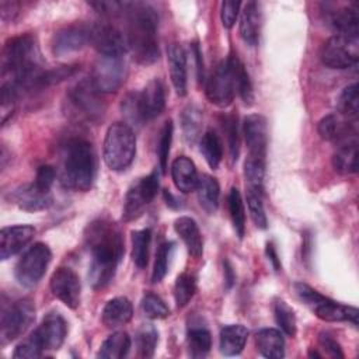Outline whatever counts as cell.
<instances>
[{"label":"cell","instance_id":"1","mask_svg":"<svg viewBox=\"0 0 359 359\" xmlns=\"http://www.w3.org/2000/svg\"><path fill=\"white\" fill-rule=\"evenodd\" d=\"M84 238L91 252L88 280L94 289H102L114 279L123 255L122 233L115 223L100 219L88 224Z\"/></svg>","mask_w":359,"mask_h":359},{"label":"cell","instance_id":"2","mask_svg":"<svg viewBox=\"0 0 359 359\" xmlns=\"http://www.w3.org/2000/svg\"><path fill=\"white\" fill-rule=\"evenodd\" d=\"M126 17V39L128 48L133 53V59L140 65H151L158 56V14L147 3H128Z\"/></svg>","mask_w":359,"mask_h":359},{"label":"cell","instance_id":"3","mask_svg":"<svg viewBox=\"0 0 359 359\" xmlns=\"http://www.w3.org/2000/svg\"><path fill=\"white\" fill-rule=\"evenodd\" d=\"M60 181L66 188L88 191L95 175L93 146L83 139H72L63 149Z\"/></svg>","mask_w":359,"mask_h":359},{"label":"cell","instance_id":"4","mask_svg":"<svg viewBox=\"0 0 359 359\" xmlns=\"http://www.w3.org/2000/svg\"><path fill=\"white\" fill-rule=\"evenodd\" d=\"M136 154V136L128 123H112L104 140V161L114 171L128 168Z\"/></svg>","mask_w":359,"mask_h":359},{"label":"cell","instance_id":"5","mask_svg":"<svg viewBox=\"0 0 359 359\" xmlns=\"http://www.w3.org/2000/svg\"><path fill=\"white\" fill-rule=\"evenodd\" d=\"M294 292L297 297L321 320L337 323L348 321L358 325V310L352 306L339 304L330 297L318 293L306 283H296Z\"/></svg>","mask_w":359,"mask_h":359},{"label":"cell","instance_id":"6","mask_svg":"<svg viewBox=\"0 0 359 359\" xmlns=\"http://www.w3.org/2000/svg\"><path fill=\"white\" fill-rule=\"evenodd\" d=\"M35 320V306L29 299L17 300L3 306L0 316L1 342H10L21 337Z\"/></svg>","mask_w":359,"mask_h":359},{"label":"cell","instance_id":"7","mask_svg":"<svg viewBox=\"0 0 359 359\" xmlns=\"http://www.w3.org/2000/svg\"><path fill=\"white\" fill-rule=\"evenodd\" d=\"M50 259L52 252L49 247L43 243H35L18 259L14 269L15 279L25 287L35 286L45 275Z\"/></svg>","mask_w":359,"mask_h":359},{"label":"cell","instance_id":"8","mask_svg":"<svg viewBox=\"0 0 359 359\" xmlns=\"http://www.w3.org/2000/svg\"><path fill=\"white\" fill-rule=\"evenodd\" d=\"M320 56L330 69H348L359 59V36L337 34L323 45Z\"/></svg>","mask_w":359,"mask_h":359},{"label":"cell","instance_id":"9","mask_svg":"<svg viewBox=\"0 0 359 359\" xmlns=\"http://www.w3.org/2000/svg\"><path fill=\"white\" fill-rule=\"evenodd\" d=\"M158 189V172L151 171L149 175L137 180L128 189L123 201L122 219L130 222L142 216L146 206L154 199Z\"/></svg>","mask_w":359,"mask_h":359},{"label":"cell","instance_id":"10","mask_svg":"<svg viewBox=\"0 0 359 359\" xmlns=\"http://www.w3.org/2000/svg\"><path fill=\"white\" fill-rule=\"evenodd\" d=\"M126 66L122 56H100L94 63L90 80L101 93H114L123 84Z\"/></svg>","mask_w":359,"mask_h":359},{"label":"cell","instance_id":"11","mask_svg":"<svg viewBox=\"0 0 359 359\" xmlns=\"http://www.w3.org/2000/svg\"><path fill=\"white\" fill-rule=\"evenodd\" d=\"M88 43L101 56H122L129 49L126 35L109 22L88 25Z\"/></svg>","mask_w":359,"mask_h":359},{"label":"cell","instance_id":"12","mask_svg":"<svg viewBox=\"0 0 359 359\" xmlns=\"http://www.w3.org/2000/svg\"><path fill=\"white\" fill-rule=\"evenodd\" d=\"M101 93L94 87L90 79L79 81L69 91V100L76 111H80L87 119H98L104 112Z\"/></svg>","mask_w":359,"mask_h":359},{"label":"cell","instance_id":"13","mask_svg":"<svg viewBox=\"0 0 359 359\" xmlns=\"http://www.w3.org/2000/svg\"><path fill=\"white\" fill-rule=\"evenodd\" d=\"M205 88L206 97L212 104L222 108L231 104L236 94V87L226 60L219 63L216 69L210 73L209 79L206 80Z\"/></svg>","mask_w":359,"mask_h":359},{"label":"cell","instance_id":"14","mask_svg":"<svg viewBox=\"0 0 359 359\" xmlns=\"http://www.w3.org/2000/svg\"><path fill=\"white\" fill-rule=\"evenodd\" d=\"M66 332L67 325L65 318L59 313L52 311L35 328L31 338L42 351H55L62 346Z\"/></svg>","mask_w":359,"mask_h":359},{"label":"cell","instance_id":"15","mask_svg":"<svg viewBox=\"0 0 359 359\" xmlns=\"http://www.w3.org/2000/svg\"><path fill=\"white\" fill-rule=\"evenodd\" d=\"M50 290L69 309H76L80 304L81 285L77 273L66 266L57 268L50 278Z\"/></svg>","mask_w":359,"mask_h":359},{"label":"cell","instance_id":"16","mask_svg":"<svg viewBox=\"0 0 359 359\" xmlns=\"http://www.w3.org/2000/svg\"><path fill=\"white\" fill-rule=\"evenodd\" d=\"M243 133L248 149V156L265 160L268 146L266 119L259 114L248 115L243 123Z\"/></svg>","mask_w":359,"mask_h":359},{"label":"cell","instance_id":"17","mask_svg":"<svg viewBox=\"0 0 359 359\" xmlns=\"http://www.w3.org/2000/svg\"><path fill=\"white\" fill-rule=\"evenodd\" d=\"M137 105L143 122L158 116L165 107L164 86L158 79H153L137 93Z\"/></svg>","mask_w":359,"mask_h":359},{"label":"cell","instance_id":"18","mask_svg":"<svg viewBox=\"0 0 359 359\" xmlns=\"http://www.w3.org/2000/svg\"><path fill=\"white\" fill-rule=\"evenodd\" d=\"M88 43V25H69L59 29L52 39V50L57 56H65L80 50Z\"/></svg>","mask_w":359,"mask_h":359},{"label":"cell","instance_id":"19","mask_svg":"<svg viewBox=\"0 0 359 359\" xmlns=\"http://www.w3.org/2000/svg\"><path fill=\"white\" fill-rule=\"evenodd\" d=\"M35 229L29 224L10 226L0 231V258L4 261L20 252L34 237Z\"/></svg>","mask_w":359,"mask_h":359},{"label":"cell","instance_id":"20","mask_svg":"<svg viewBox=\"0 0 359 359\" xmlns=\"http://www.w3.org/2000/svg\"><path fill=\"white\" fill-rule=\"evenodd\" d=\"M318 133L323 139L337 144L356 137V121L342 119L338 115H327L318 122Z\"/></svg>","mask_w":359,"mask_h":359},{"label":"cell","instance_id":"21","mask_svg":"<svg viewBox=\"0 0 359 359\" xmlns=\"http://www.w3.org/2000/svg\"><path fill=\"white\" fill-rule=\"evenodd\" d=\"M13 201L21 209L28 212L43 210L50 206L52 195L50 191H43L38 188L34 182L25 187H21L13 192Z\"/></svg>","mask_w":359,"mask_h":359},{"label":"cell","instance_id":"22","mask_svg":"<svg viewBox=\"0 0 359 359\" xmlns=\"http://www.w3.org/2000/svg\"><path fill=\"white\" fill-rule=\"evenodd\" d=\"M167 59H168L170 77H171V83L174 86V90L180 97H184L187 94V56H185V50L178 43H172V45H170V48L167 50Z\"/></svg>","mask_w":359,"mask_h":359},{"label":"cell","instance_id":"23","mask_svg":"<svg viewBox=\"0 0 359 359\" xmlns=\"http://www.w3.org/2000/svg\"><path fill=\"white\" fill-rule=\"evenodd\" d=\"M262 25V15L258 3L248 1L241 11L240 18V35L251 46H255L259 42Z\"/></svg>","mask_w":359,"mask_h":359},{"label":"cell","instance_id":"24","mask_svg":"<svg viewBox=\"0 0 359 359\" xmlns=\"http://www.w3.org/2000/svg\"><path fill=\"white\" fill-rule=\"evenodd\" d=\"M171 177L177 189L184 194L194 191L199 181L195 164L187 156H180L172 161Z\"/></svg>","mask_w":359,"mask_h":359},{"label":"cell","instance_id":"25","mask_svg":"<svg viewBox=\"0 0 359 359\" xmlns=\"http://www.w3.org/2000/svg\"><path fill=\"white\" fill-rule=\"evenodd\" d=\"M174 230L187 245L188 252L198 258L203 252V240L196 222L192 217L181 216L174 222Z\"/></svg>","mask_w":359,"mask_h":359},{"label":"cell","instance_id":"26","mask_svg":"<svg viewBox=\"0 0 359 359\" xmlns=\"http://www.w3.org/2000/svg\"><path fill=\"white\" fill-rule=\"evenodd\" d=\"M226 63L231 72L236 91L238 93V95L241 97L245 105H251L254 101V91H252V84L244 63L240 60V57L236 53H230L229 57L226 59Z\"/></svg>","mask_w":359,"mask_h":359},{"label":"cell","instance_id":"27","mask_svg":"<svg viewBox=\"0 0 359 359\" xmlns=\"http://www.w3.org/2000/svg\"><path fill=\"white\" fill-rule=\"evenodd\" d=\"M133 307L126 297L111 299L102 310V323L108 328H118L132 320Z\"/></svg>","mask_w":359,"mask_h":359},{"label":"cell","instance_id":"28","mask_svg":"<svg viewBox=\"0 0 359 359\" xmlns=\"http://www.w3.org/2000/svg\"><path fill=\"white\" fill-rule=\"evenodd\" d=\"M248 338V330L241 324H230L220 330L219 348L226 356H236L241 353Z\"/></svg>","mask_w":359,"mask_h":359},{"label":"cell","instance_id":"29","mask_svg":"<svg viewBox=\"0 0 359 359\" xmlns=\"http://www.w3.org/2000/svg\"><path fill=\"white\" fill-rule=\"evenodd\" d=\"M332 165L339 174H355L358 171V139H349L338 144L334 156Z\"/></svg>","mask_w":359,"mask_h":359},{"label":"cell","instance_id":"30","mask_svg":"<svg viewBox=\"0 0 359 359\" xmlns=\"http://www.w3.org/2000/svg\"><path fill=\"white\" fill-rule=\"evenodd\" d=\"M255 344L259 353L269 359H280L285 356V341L282 332L275 328H264L258 331Z\"/></svg>","mask_w":359,"mask_h":359},{"label":"cell","instance_id":"31","mask_svg":"<svg viewBox=\"0 0 359 359\" xmlns=\"http://www.w3.org/2000/svg\"><path fill=\"white\" fill-rule=\"evenodd\" d=\"M328 21L341 35H358L359 15L353 7H337L332 11H327Z\"/></svg>","mask_w":359,"mask_h":359},{"label":"cell","instance_id":"32","mask_svg":"<svg viewBox=\"0 0 359 359\" xmlns=\"http://www.w3.org/2000/svg\"><path fill=\"white\" fill-rule=\"evenodd\" d=\"M196 192H198V199L201 206L208 213H213L217 209L219 195H220V188L216 178L208 174L202 175L198 181Z\"/></svg>","mask_w":359,"mask_h":359},{"label":"cell","instance_id":"33","mask_svg":"<svg viewBox=\"0 0 359 359\" xmlns=\"http://www.w3.org/2000/svg\"><path fill=\"white\" fill-rule=\"evenodd\" d=\"M130 348V338L123 331H116L111 334L102 344L98 351V358L102 359H121L128 355Z\"/></svg>","mask_w":359,"mask_h":359},{"label":"cell","instance_id":"34","mask_svg":"<svg viewBox=\"0 0 359 359\" xmlns=\"http://www.w3.org/2000/svg\"><path fill=\"white\" fill-rule=\"evenodd\" d=\"M201 151L210 165V168H217L223 158V143L215 130H208L201 137Z\"/></svg>","mask_w":359,"mask_h":359},{"label":"cell","instance_id":"35","mask_svg":"<svg viewBox=\"0 0 359 359\" xmlns=\"http://www.w3.org/2000/svg\"><path fill=\"white\" fill-rule=\"evenodd\" d=\"M227 205H229V213L233 223V229L238 236V238H243L245 233V210H244L241 194L236 187H233L229 192Z\"/></svg>","mask_w":359,"mask_h":359},{"label":"cell","instance_id":"36","mask_svg":"<svg viewBox=\"0 0 359 359\" xmlns=\"http://www.w3.org/2000/svg\"><path fill=\"white\" fill-rule=\"evenodd\" d=\"M151 230L143 229L132 233V259L137 268H144L149 261Z\"/></svg>","mask_w":359,"mask_h":359},{"label":"cell","instance_id":"37","mask_svg":"<svg viewBox=\"0 0 359 359\" xmlns=\"http://www.w3.org/2000/svg\"><path fill=\"white\" fill-rule=\"evenodd\" d=\"M188 349L192 358H203L212 346L210 332L203 327H192L188 330Z\"/></svg>","mask_w":359,"mask_h":359},{"label":"cell","instance_id":"38","mask_svg":"<svg viewBox=\"0 0 359 359\" xmlns=\"http://www.w3.org/2000/svg\"><path fill=\"white\" fill-rule=\"evenodd\" d=\"M137 353L142 358H151L154 355L157 342H158V332L151 324L142 325L135 337Z\"/></svg>","mask_w":359,"mask_h":359},{"label":"cell","instance_id":"39","mask_svg":"<svg viewBox=\"0 0 359 359\" xmlns=\"http://www.w3.org/2000/svg\"><path fill=\"white\" fill-rule=\"evenodd\" d=\"M338 111L344 118L351 121H356L359 111V95H358V84L353 83L342 90L337 102Z\"/></svg>","mask_w":359,"mask_h":359},{"label":"cell","instance_id":"40","mask_svg":"<svg viewBox=\"0 0 359 359\" xmlns=\"http://www.w3.org/2000/svg\"><path fill=\"white\" fill-rule=\"evenodd\" d=\"M244 175L247 188L264 191V175H265V160L258 157L247 156L244 163Z\"/></svg>","mask_w":359,"mask_h":359},{"label":"cell","instance_id":"41","mask_svg":"<svg viewBox=\"0 0 359 359\" xmlns=\"http://www.w3.org/2000/svg\"><path fill=\"white\" fill-rule=\"evenodd\" d=\"M196 292V280L195 276L184 272L178 275L175 285H174V299L178 307L187 306V303L194 297Z\"/></svg>","mask_w":359,"mask_h":359},{"label":"cell","instance_id":"42","mask_svg":"<svg viewBox=\"0 0 359 359\" xmlns=\"http://www.w3.org/2000/svg\"><path fill=\"white\" fill-rule=\"evenodd\" d=\"M273 314H275L276 324L279 325L282 332H285L287 337H294L296 317L292 307L283 300H276L273 304Z\"/></svg>","mask_w":359,"mask_h":359},{"label":"cell","instance_id":"43","mask_svg":"<svg viewBox=\"0 0 359 359\" xmlns=\"http://www.w3.org/2000/svg\"><path fill=\"white\" fill-rule=\"evenodd\" d=\"M245 196H247V206H248V210H250L254 224L258 229H266L268 220H266V215H265L264 203H262V191L247 188Z\"/></svg>","mask_w":359,"mask_h":359},{"label":"cell","instance_id":"44","mask_svg":"<svg viewBox=\"0 0 359 359\" xmlns=\"http://www.w3.org/2000/svg\"><path fill=\"white\" fill-rule=\"evenodd\" d=\"M172 250H174V243H171V241H165V243L160 244V247L156 252V261H154V268H153V273H151L153 283L163 280V278L165 276V273L168 271V264H170Z\"/></svg>","mask_w":359,"mask_h":359},{"label":"cell","instance_id":"45","mask_svg":"<svg viewBox=\"0 0 359 359\" xmlns=\"http://www.w3.org/2000/svg\"><path fill=\"white\" fill-rule=\"evenodd\" d=\"M142 310L144 316L151 320H161L170 316V309L167 307L164 300L154 293H146L143 296Z\"/></svg>","mask_w":359,"mask_h":359},{"label":"cell","instance_id":"46","mask_svg":"<svg viewBox=\"0 0 359 359\" xmlns=\"http://www.w3.org/2000/svg\"><path fill=\"white\" fill-rule=\"evenodd\" d=\"M182 130L185 139L192 143L199 136L202 116L195 107H187L182 112Z\"/></svg>","mask_w":359,"mask_h":359},{"label":"cell","instance_id":"47","mask_svg":"<svg viewBox=\"0 0 359 359\" xmlns=\"http://www.w3.org/2000/svg\"><path fill=\"white\" fill-rule=\"evenodd\" d=\"M223 129L226 133L227 144H229V153L231 161H236L238 157V149H240V137H238V122L236 115H227L222 121Z\"/></svg>","mask_w":359,"mask_h":359},{"label":"cell","instance_id":"48","mask_svg":"<svg viewBox=\"0 0 359 359\" xmlns=\"http://www.w3.org/2000/svg\"><path fill=\"white\" fill-rule=\"evenodd\" d=\"M172 121L168 119L164 122V126L160 133V140H158V160H160V167L161 171L165 172L167 170V163H168V154H170V147H171V140H172Z\"/></svg>","mask_w":359,"mask_h":359},{"label":"cell","instance_id":"49","mask_svg":"<svg viewBox=\"0 0 359 359\" xmlns=\"http://www.w3.org/2000/svg\"><path fill=\"white\" fill-rule=\"evenodd\" d=\"M122 112L125 114L126 119L130 123H135V125L143 123V119L139 112V105H137V93H130L122 100Z\"/></svg>","mask_w":359,"mask_h":359},{"label":"cell","instance_id":"50","mask_svg":"<svg viewBox=\"0 0 359 359\" xmlns=\"http://www.w3.org/2000/svg\"><path fill=\"white\" fill-rule=\"evenodd\" d=\"M240 7L241 3L240 1H223L222 3V11H220V17H222V22L224 25V28L230 29L240 13Z\"/></svg>","mask_w":359,"mask_h":359},{"label":"cell","instance_id":"51","mask_svg":"<svg viewBox=\"0 0 359 359\" xmlns=\"http://www.w3.org/2000/svg\"><path fill=\"white\" fill-rule=\"evenodd\" d=\"M42 352L43 351L29 337L27 341H24L22 344H20L15 348L13 356L17 358V359H35V358L42 356Z\"/></svg>","mask_w":359,"mask_h":359},{"label":"cell","instance_id":"52","mask_svg":"<svg viewBox=\"0 0 359 359\" xmlns=\"http://www.w3.org/2000/svg\"><path fill=\"white\" fill-rule=\"evenodd\" d=\"M55 178H56V171H55L53 167H50V165H41L38 168V171H36L34 184L38 188L43 189V191H50V187L55 182Z\"/></svg>","mask_w":359,"mask_h":359},{"label":"cell","instance_id":"53","mask_svg":"<svg viewBox=\"0 0 359 359\" xmlns=\"http://www.w3.org/2000/svg\"><path fill=\"white\" fill-rule=\"evenodd\" d=\"M320 346L324 349V352L332 358H344L341 345L327 332H321L318 337Z\"/></svg>","mask_w":359,"mask_h":359},{"label":"cell","instance_id":"54","mask_svg":"<svg viewBox=\"0 0 359 359\" xmlns=\"http://www.w3.org/2000/svg\"><path fill=\"white\" fill-rule=\"evenodd\" d=\"M18 10V4L14 3V1H6L3 0L0 3V14H1V18L4 21H13L14 17L17 15V11Z\"/></svg>","mask_w":359,"mask_h":359},{"label":"cell","instance_id":"55","mask_svg":"<svg viewBox=\"0 0 359 359\" xmlns=\"http://www.w3.org/2000/svg\"><path fill=\"white\" fill-rule=\"evenodd\" d=\"M266 255H268V259L269 262L272 264L273 269L275 271H280L282 269V265H280V259L276 254V250H275V245L272 243H268L266 244Z\"/></svg>","mask_w":359,"mask_h":359},{"label":"cell","instance_id":"56","mask_svg":"<svg viewBox=\"0 0 359 359\" xmlns=\"http://www.w3.org/2000/svg\"><path fill=\"white\" fill-rule=\"evenodd\" d=\"M192 52H194V56H195V60H196V66H198L196 67V70H198V80L203 81V63H202V55H201L198 43L192 45Z\"/></svg>","mask_w":359,"mask_h":359},{"label":"cell","instance_id":"57","mask_svg":"<svg viewBox=\"0 0 359 359\" xmlns=\"http://www.w3.org/2000/svg\"><path fill=\"white\" fill-rule=\"evenodd\" d=\"M223 266H224V282H226V287L230 289L236 280V275L233 272V268L230 265V262L226 259L223 261Z\"/></svg>","mask_w":359,"mask_h":359}]
</instances>
